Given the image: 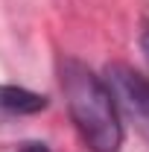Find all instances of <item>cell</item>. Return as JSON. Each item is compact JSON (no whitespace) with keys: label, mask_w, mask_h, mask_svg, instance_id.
<instances>
[{"label":"cell","mask_w":149,"mask_h":152,"mask_svg":"<svg viewBox=\"0 0 149 152\" xmlns=\"http://www.w3.org/2000/svg\"><path fill=\"white\" fill-rule=\"evenodd\" d=\"M140 50H143V58H146V64H149V23L143 26V32H140Z\"/></svg>","instance_id":"277c9868"},{"label":"cell","mask_w":149,"mask_h":152,"mask_svg":"<svg viewBox=\"0 0 149 152\" xmlns=\"http://www.w3.org/2000/svg\"><path fill=\"white\" fill-rule=\"evenodd\" d=\"M61 94L67 114L79 137L91 152H120L123 146V120L117 114L114 96L102 76H96L79 58H61L58 64Z\"/></svg>","instance_id":"6da1fadb"},{"label":"cell","mask_w":149,"mask_h":152,"mask_svg":"<svg viewBox=\"0 0 149 152\" xmlns=\"http://www.w3.org/2000/svg\"><path fill=\"white\" fill-rule=\"evenodd\" d=\"M102 79L114 96L120 120L131 123L134 132L149 143V76L117 61V64H108Z\"/></svg>","instance_id":"7a4b0ae2"},{"label":"cell","mask_w":149,"mask_h":152,"mask_svg":"<svg viewBox=\"0 0 149 152\" xmlns=\"http://www.w3.org/2000/svg\"><path fill=\"white\" fill-rule=\"evenodd\" d=\"M47 108V96L18 85H0V111L3 114H38Z\"/></svg>","instance_id":"3957f363"},{"label":"cell","mask_w":149,"mask_h":152,"mask_svg":"<svg viewBox=\"0 0 149 152\" xmlns=\"http://www.w3.org/2000/svg\"><path fill=\"white\" fill-rule=\"evenodd\" d=\"M18 152H50V149H47V143H23Z\"/></svg>","instance_id":"5b68a950"}]
</instances>
